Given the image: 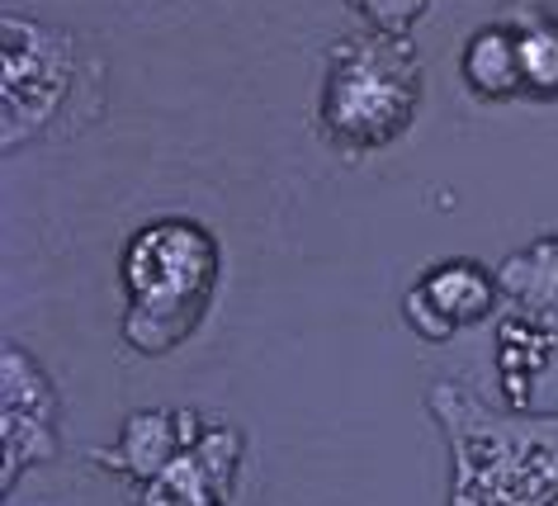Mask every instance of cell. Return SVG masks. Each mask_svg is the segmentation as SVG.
<instances>
[{"label": "cell", "instance_id": "3", "mask_svg": "<svg viewBox=\"0 0 558 506\" xmlns=\"http://www.w3.org/2000/svg\"><path fill=\"white\" fill-rule=\"evenodd\" d=\"M422 109V58L412 34L355 29L331 44L323 91H317V129L341 152H379L412 129Z\"/></svg>", "mask_w": 558, "mask_h": 506}, {"label": "cell", "instance_id": "11", "mask_svg": "<svg viewBox=\"0 0 558 506\" xmlns=\"http://www.w3.org/2000/svg\"><path fill=\"white\" fill-rule=\"evenodd\" d=\"M554 356H558V341L521 327V322H511V317L501 322V332H497V370H501V388H507L511 407H530V398H535V378L549 370Z\"/></svg>", "mask_w": 558, "mask_h": 506}, {"label": "cell", "instance_id": "8", "mask_svg": "<svg viewBox=\"0 0 558 506\" xmlns=\"http://www.w3.org/2000/svg\"><path fill=\"white\" fill-rule=\"evenodd\" d=\"M199 426H204V417L194 412V407H151V412H137V417L123 421L119 445L90 449L86 459L100 463L109 473H119V478L147 483V478L157 473Z\"/></svg>", "mask_w": 558, "mask_h": 506}, {"label": "cell", "instance_id": "7", "mask_svg": "<svg viewBox=\"0 0 558 506\" xmlns=\"http://www.w3.org/2000/svg\"><path fill=\"white\" fill-rule=\"evenodd\" d=\"M501 303L497 275L473 261H440L416 275V285L402 299V317L422 341H450L454 332L483 322Z\"/></svg>", "mask_w": 558, "mask_h": 506}, {"label": "cell", "instance_id": "13", "mask_svg": "<svg viewBox=\"0 0 558 506\" xmlns=\"http://www.w3.org/2000/svg\"><path fill=\"white\" fill-rule=\"evenodd\" d=\"M360 20L384 34H412V24L430 10V0H351Z\"/></svg>", "mask_w": 558, "mask_h": 506}, {"label": "cell", "instance_id": "2", "mask_svg": "<svg viewBox=\"0 0 558 506\" xmlns=\"http://www.w3.org/2000/svg\"><path fill=\"white\" fill-rule=\"evenodd\" d=\"M218 237L194 218H151L129 237L119 256L123 341L137 356H166L185 346L218 293Z\"/></svg>", "mask_w": 558, "mask_h": 506}, {"label": "cell", "instance_id": "10", "mask_svg": "<svg viewBox=\"0 0 558 506\" xmlns=\"http://www.w3.org/2000/svg\"><path fill=\"white\" fill-rule=\"evenodd\" d=\"M464 86L478 100H515L521 95V67H515V20L483 24L464 44Z\"/></svg>", "mask_w": 558, "mask_h": 506}, {"label": "cell", "instance_id": "4", "mask_svg": "<svg viewBox=\"0 0 558 506\" xmlns=\"http://www.w3.org/2000/svg\"><path fill=\"white\" fill-rule=\"evenodd\" d=\"M100 62L72 29L5 15L0 20V143L5 152L34 147L52 133H72L62 115L86 95Z\"/></svg>", "mask_w": 558, "mask_h": 506}, {"label": "cell", "instance_id": "6", "mask_svg": "<svg viewBox=\"0 0 558 506\" xmlns=\"http://www.w3.org/2000/svg\"><path fill=\"white\" fill-rule=\"evenodd\" d=\"M246 435L236 426H204L161 463L147 483H137L133 506H228Z\"/></svg>", "mask_w": 558, "mask_h": 506}, {"label": "cell", "instance_id": "5", "mask_svg": "<svg viewBox=\"0 0 558 506\" xmlns=\"http://www.w3.org/2000/svg\"><path fill=\"white\" fill-rule=\"evenodd\" d=\"M58 388L44 374L29 350L5 341L0 350V492H15V483L34 463L58 459L62 421H58Z\"/></svg>", "mask_w": 558, "mask_h": 506}, {"label": "cell", "instance_id": "9", "mask_svg": "<svg viewBox=\"0 0 558 506\" xmlns=\"http://www.w3.org/2000/svg\"><path fill=\"white\" fill-rule=\"evenodd\" d=\"M493 275L501 303H507V317L558 341V232L511 251Z\"/></svg>", "mask_w": 558, "mask_h": 506}, {"label": "cell", "instance_id": "12", "mask_svg": "<svg viewBox=\"0 0 558 506\" xmlns=\"http://www.w3.org/2000/svg\"><path fill=\"white\" fill-rule=\"evenodd\" d=\"M515 67L521 100H558V20H515Z\"/></svg>", "mask_w": 558, "mask_h": 506}, {"label": "cell", "instance_id": "1", "mask_svg": "<svg viewBox=\"0 0 558 506\" xmlns=\"http://www.w3.org/2000/svg\"><path fill=\"white\" fill-rule=\"evenodd\" d=\"M426 412L450 445V506H558V412L493 407L440 378Z\"/></svg>", "mask_w": 558, "mask_h": 506}]
</instances>
